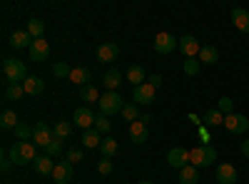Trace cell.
Returning a JSON list of instances; mask_svg holds the SVG:
<instances>
[{"mask_svg":"<svg viewBox=\"0 0 249 184\" xmlns=\"http://www.w3.org/2000/svg\"><path fill=\"white\" fill-rule=\"evenodd\" d=\"M137 184H155V182H150V179H142V182H137Z\"/></svg>","mask_w":249,"mask_h":184,"instance_id":"49","label":"cell"},{"mask_svg":"<svg viewBox=\"0 0 249 184\" xmlns=\"http://www.w3.org/2000/svg\"><path fill=\"white\" fill-rule=\"evenodd\" d=\"M199 139L204 142V145H210V130L207 127H199Z\"/></svg>","mask_w":249,"mask_h":184,"instance_id":"44","label":"cell"},{"mask_svg":"<svg viewBox=\"0 0 249 184\" xmlns=\"http://www.w3.org/2000/svg\"><path fill=\"white\" fill-rule=\"evenodd\" d=\"M18 125H20V119H18L15 110H5L3 115H0V127L3 130H15Z\"/></svg>","mask_w":249,"mask_h":184,"instance_id":"28","label":"cell"},{"mask_svg":"<svg viewBox=\"0 0 249 184\" xmlns=\"http://www.w3.org/2000/svg\"><path fill=\"white\" fill-rule=\"evenodd\" d=\"M177 43H179V40H175V35H170V33H157V35H155V52L170 55V52L177 48Z\"/></svg>","mask_w":249,"mask_h":184,"instance_id":"9","label":"cell"},{"mask_svg":"<svg viewBox=\"0 0 249 184\" xmlns=\"http://www.w3.org/2000/svg\"><path fill=\"white\" fill-rule=\"evenodd\" d=\"M197 182H199V174L195 165H187L184 169H179V184H197Z\"/></svg>","mask_w":249,"mask_h":184,"instance_id":"26","label":"cell"},{"mask_svg":"<svg viewBox=\"0 0 249 184\" xmlns=\"http://www.w3.org/2000/svg\"><path fill=\"white\" fill-rule=\"evenodd\" d=\"M124 119H127L130 122V125H132V122H137L140 119V110H137V105H135V102H124V107H122V112H120Z\"/></svg>","mask_w":249,"mask_h":184,"instance_id":"30","label":"cell"},{"mask_svg":"<svg viewBox=\"0 0 249 184\" xmlns=\"http://www.w3.org/2000/svg\"><path fill=\"white\" fill-rule=\"evenodd\" d=\"M0 167H3V172H8V169L13 167V162H10V157H8V154H3V165H0Z\"/></svg>","mask_w":249,"mask_h":184,"instance_id":"46","label":"cell"},{"mask_svg":"<svg viewBox=\"0 0 249 184\" xmlns=\"http://www.w3.org/2000/svg\"><path fill=\"white\" fill-rule=\"evenodd\" d=\"M217 182H219V184H234V182H237V169H234V165H227V162H222V165L217 167Z\"/></svg>","mask_w":249,"mask_h":184,"instance_id":"17","label":"cell"},{"mask_svg":"<svg viewBox=\"0 0 249 184\" xmlns=\"http://www.w3.org/2000/svg\"><path fill=\"white\" fill-rule=\"evenodd\" d=\"M150 119H152L150 112H142V115H140V122H142V125H150Z\"/></svg>","mask_w":249,"mask_h":184,"instance_id":"47","label":"cell"},{"mask_svg":"<svg viewBox=\"0 0 249 184\" xmlns=\"http://www.w3.org/2000/svg\"><path fill=\"white\" fill-rule=\"evenodd\" d=\"M28 33H30L33 40H40V37H43V33H45V23L40 17H30L28 20Z\"/></svg>","mask_w":249,"mask_h":184,"instance_id":"27","label":"cell"},{"mask_svg":"<svg viewBox=\"0 0 249 184\" xmlns=\"http://www.w3.org/2000/svg\"><path fill=\"white\" fill-rule=\"evenodd\" d=\"M68 159L72 162V165H77V162H82V159H85V154H82V150L72 147V150H68Z\"/></svg>","mask_w":249,"mask_h":184,"instance_id":"42","label":"cell"},{"mask_svg":"<svg viewBox=\"0 0 249 184\" xmlns=\"http://www.w3.org/2000/svg\"><path fill=\"white\" fill-rule=\"evenodd\" d=\"M167 165L172 167V169H184L187 165H190V150H184V147H172L170 152H167Z\"/></svg>","mask_w":249,"mask_h":184,"instance_id":"7","label":"cell"},{"mask_svg":"<svg viewBox=\"0 0 249 184\" xmlns=\"http://www.w3.org/2000/svg\"><path fill=\"white\" fill-rule=\"evenodd\" d=\"M70 72H72V67H70L68 63H62V60L53 65V75L60 77V80H70Z\"/></svg>","mask_w":249,"mask_h":184,"instance_id":"34","label":"cell"},{"mask_svg":"<svg viewBox=\"0 0 249 184\" xmlns=\"http://www.w3.org/2000/svg\"><path fill=\"white\" fill-rule=\"evenodd\" d=\"M33 165H35V172L37 174H53V169H55V162L48 154H37V159L33 162Z\"/></svg>","mask_w":249,"mask_h":184,"instance_id":"23","label":"cell"},{"mask_svg":"<svg viewBox=\"0 0 249 184\" xmlns=\"http://www.w3.org/2000/svg\"><path fill=\"white\" fill-rule=\"evenodd\" d=\"M132 102H135V105H152V102H155V87L150 83L132 87Z\"/></svg>","mask_w":249,"mask_h":184,"instance_id":"8","label":"cell"},{"mask_svg":"<svg viewBox=\"0 0 249 184\" xmlns=\"http://www.w3.org/2000/svg\"><path fill=\"white\" fill-rule=\"evenodd\" d=\"M147 83H150L155 90H160V87H162V75H157V72H155V75H150V77H147Z\"/></svg>","mask_w":249,"mask_h":184,"instance_id":"43","label":"cell"},{"mask_svg":"<svg viewBox=\"0 0 249 184\" xmlns=\"http://www.w3.org/2000/svg\"><path fill=\"white\" fill-rule=\"evenodd\" d=\"M97 107H100V115H107V117H110V115L122 112L124 102H122V97H120L117 92H107V95H102V97H100Z\"/></svg>","mask_w":249,"mask_h":184,"instance_id":"4","label":"cell"},{"mask_svg":"<svg viewBox=\"0 0 249 184\" xmlns=\"http://www.w3.org/2000/svg\"><path fill=\"white\" fill-rule=\"evenodd\" d=\"M82 145L85 147H100L102 145V137L97 130H85V134H82Z\"/></svg>","mask_w":249,"mask_h":184,"instance_id":"32","label":"cell"},{"mask_svg":"<svg viewBox=\"0 0 249 184\" xmlns=\"http://www.w3.org/2000/svg\"><path fill=\"white\" fill-rule=\"evenodd\" d=\"M127 80L132 83V87L144 85V80H147V75H144V67H142V65H130V67H127Z\"/></svg>","mask_w":249,"mask_h":184,"instance_id":"25","label":"cell"},{"mask_svg":"<svg viewBox=\"0 0 249 184\" xmlns=\"http://www.w3.org/2000/svg\"><path fill=\"white\" fill-rule=\"evenodd\" d=\"M100 90L95 85H88V87H80V100H85L88 105H95V102H100Z\"/></svg>","mask_w":249,"mask_h":184,"instance_id":"29","label":"cell"},{"mask_svg":"<svg viewBox=\"0 0 249 184\" xmlns=\"http://www.w3.org/2000/svg\"><path fill=\"white\" fill-rule=\"evenodd\" d=\"M217 110L227 117V115H234V102L230 100V97H219V102H217Z\"/></svg>","mask_w":249,"mask_h":184,"instance_id":"39","label":"cell"},{"mask_svg":"<svg viewBox=\"0 0 249 184\" xmlns=\"http://www.w3.org/2000/svg\"><path fill=\"white\" fill-rule=\"evenodd\" d=\"M53 179H55V184H68V182H72V162H70V159L57 162L55 169H53Z\"/></svg>","mask_w":249,"mask_h":184,"instance_id":"11","label":"cell"},{"mask_svg":"<svg viewBox=\"0 0 249 184\" xmlns=\"http://www.w3.org/2000/svg\"><path fill=\"white\" fill-rule=\"evenodd\" d=\"M97 172H100V174H105V177H107V174H112V159L102 157V159L97 162Z\"/></svg>","mask_w":249,"mask_h":184,"instance_id":"41","label":"cell"},{"mask_svg":"<svg viewBox=\"0 0 249 184\" xmlns=\"http://www.w3.org/2000/svg\"><path fill=\"white\" fill-rule=\"evenodd\" d=\"M224 127L230 130L232 134H244L247 130H249V119L244 117V115H227L224 117Z\"/></svg>","mask_w":249,"mask_h":184,"instance_id":"10","label":"cell"},{"mask_svg":"<svg viewBox=\"0 0 249 184\" xmlns=\"http://www.w3.org/2000/svg\"><path fill=\"white\" fill-rule=\"evenodd\" d=\"M100 150H102V157H112L115 152H117V139H112V137H105L102 139V145H100Z\"/></svg>","mask_w":249,"mask_h":184,"instance_id":"33","label":"cell"},{"mask_svg":"<svg viewBox=\"0 0 249 184\" xmlns=\"http://www.w3.org/2000/svg\"><path fill=\"white\" fill-rule=\"evenodd\" d=\"M147 137H150L147 125H142L140 119H137V122H132V125H130V139L135 142V145H144V142H147Z\"/></svg>","mask_w":249,"mask_h":184,"instance_id":"16","label":"cell"},{"mask_svg":"<svg viewBox=\"0 0 249 184\" xmlns=\"http://www.w3.org/2000/svg\"><path fill=\"white\" fill-rule=\"evenodd\" d=\"M184 72L187 75H190V77H195V75H199V70H202V63H199V60L197 57H190V60H184Z\"/></svg>","mask_w":249,"mask_h":184,"instance_id":"35","label":"cell"},{"mask_svg":"<svg viewBox=\"0 0 249 184\" xmlns=\"http://www.w3.org/2000/svg\"><path fill=\"white\" fill-rule=\"evenodd\" d=\"M23 90H25V95H40L45 90V80L37 77V75H28L25 83H23Z\"/></svg>","mask_w":249,"mask_h":184,"instance_id":"18","label":"cell"},{"mask_svg":"<svg viewBox=\"0 0 249 184\" xmlns=\"http://www.w3.org/2000/svg\"><path fill=\"white\" fill-rule=\"evenodd\" d=\"M102 85H105L110 92H117V87L122 85V75H120V70L115 67V70H107L105 75H102Z\"/></svg>","mask_w":249,"mask_h":184,"instance_id":"22","label":"cell"},{"mask_svg":"<svg viewBox=\"0 0 249 184\" xmlns=\"http://www.w3.org/2000/svg\"><path fill=\"white\" fill-rule=\"evenodd\" d=\"M33 139H35V147H48L50 142L55 139V134H53V127L48 125V122H37V125L33 127Z\"/></svg>","mask_w":249,"mask_h":184,"instance_id":"5","label":"cell"},{"mask_svg":"<svg viewBox=\"0 0 249 184\" xmlns=\"http://www.w3.org/2000/svg\"><path fill=\"white\" fill-rule=\"evenodd\" d=\"M219 125H224V115L217 110V107H212V110H207L204 112V117H202V127H219Z\"/></svg>","mask_w":249,"mask_h":184,"instance_id":"20","label":"cell"},{"mask_svg":"<svg viewBox=\"0 0 249 184\" xmlns=\"http://www.w3.org/2000/svg\"><path fill=\"white\" fill-rule=\"evenodd\" d=\"M190 122H192V125H197V127H202V117L197 112H190Z\"/></svg>","mask_w":249,"mask_h":184,"instance_id":"45","label":"cell"},{"mask_svg":"<svg viewBox=\"0 0 249 184\" xmlns=\"http://www.w3.org/2000/svg\"><path fill=\"white\" fill-rule=\"evenodd\" d=\"M75 127H82V130H92L95 127V115L90 107H77L75 110Z\"/></svg>","mask_w":249,"mask_h":184,"instance_id":"14","label":"cell"},{"mask_svg":"<svg viewBox=\"0 0 249 184\" xmlns=\"http://www.w3.org/2000/svg\"><path fill=\"white\" fill-rule=\"evenodd\" d=\"M25 95V90H23V85H20V83H15V85H8L5 87V100H20V97H23Z\"/></svg>","mask_w":249,"mask_h":184,"instance_id":"38","label":"cell"},{"mask_svg":"<svg viewBox=\"0 0 249 184\" xmlns=\"http://www.w3.org/2000/svg\"><path fill=\"white\" fill-rule=\"evenodd\" d=\"M8 157H10L13 165L25 167V165H30V162H35V159H37V152H35V145H33V142H20V139H18L15 145L10 147Z\"/></svg>","mask_w":249,"mask_h":184,"instance_id":"1","label":"cell"},{"mask_svg":"<svg viewBox=\"0 0 249 184\" xmlns=\"http://www.w3.org/2000/svg\"><path fill=\"white\" fill-rule=\"evenodd\" d=\"M97 60H100V63H115V60H117V55H120V45L117 43H102V45H97Z\"/></svg>","mask_w":249,"mask_h":184,"instance_id":"13","label":"cell"},{"mask_svg":"<svg viewBox=\"0 0 249 184\" xmlns=\"http://www.w3.org/2000/svg\"><path fill=\"white\" fill-rule=\"evenodd\" d=\"M217 159V150L212 145H202V147H195L190 150V165H195L197 169L202 167H212Z\"/></svg>","mask_w":249,"mask_h":184,"instance_id":"3","label":"cell"},{"mask_svg":"<svg viewBox=\"0 0 249 184\" xmlns=\"http://www.w3.org/2000/svg\"><path fill=\"white\" fill-rule=\"evenodd\" d=\"M110 127H112V122L107 119V115H97V117H95V130H97L100 134H107Z\"/></svg>","mask_w":249,"mask_h":184,"instance_id":"36","label":"cell"},{"mask_svg":"<svg viewBox=\"0 0 249 184\" xmlns=\"http://www.w3.org/2000/svg\"><path fill=\"white\" fill-rule=\"evenodd\" d=\"M177 50H179L187 60H190V57H199L202 45H199V40H197L195 35H182L179 43H177Z\"/></svg>","mask_w":249,"mask_h":184,"instance_id":"6","label":"cell"},{"mask_svg":"<svg viewBox=\"0 0 249 184\" xmlns=\"http://www.w3.org/2000/svg\"><path fill=\"white\" fill-rule=\"evenodd\" d=\"M60 152H62V142L60 139H53L50 145L45 147V154L48 157H60Z\"/></svg>","mask_w":249,"mask_h":184,"instance_id":"40","label":"cell"},{"mask_svg":"<svg viewBox=\"0 0 249 184\" xmlns=\"http://www.w3.org/2000/svg\"><path fill=\"white\" fill-rule=\"evenodd\" d=\"M232 23L239 33H249V10L244 8H234L232 10Z\"/></svg>","mask_w":249,"mask_h":184,"instance_id":"19","label":"cell"},{"mask_svg":"<svg viewBox=\"0 0 249 184\" xmlns=\"http://www.w3.org/2000/svg\"><path fill=\"white\" fill-rule=\"evenodd\" d=\"M242 154L249 159V139H242Z\"/></svg>","mask_w":249,"mask_h":184,"instance_id":"48","label":"cell"},{"mask_svg":"<svg viewBox=\"0 0 249 184\" xmlns=\"http://www.w3.org/2000/svg\"><path fill=\"white\" fill-rule=\"evenodd\" d=\"M30 60H35V63H45V60L50 57V45H48V40H33V45H30Z\"/></svg>","mask_w":249,"mask_h":184,"instance_id":"12","label":"cell"},{"mask_svg":"<svg viewBox=\"0 0 249 184\" xmlns=\"http://www.w3.org/2000/svg\"><path fill=\"white\" fill-rule=\"evenodd\" d=\"M199 63L202 65H214L217 60H219V52H217V48L214 45H202V50H199Z\"/></svg>","mask_w":249,"mask_h":184,"instance_id":"24","label":"cell"},{"mask_svg":"<svg viewBox=\"0 0 249 184\" xmlns=\"http://www.w3.org/2000/svg\"><path fill=\"white\" fill-rule=\"evenodd\" d=\"M8 43H10V48H13V50H25V48L30 50L33 37H30V33H28V30H15V33L10 35Z\"/></svg>","mask_w":249,"mask_h":184,"instance_id":"15","label":"cell"},{"mask_svg":"<svg viewBox=\"0 0 249 184\" xmlns=\"http://www.w3.org/2000/svg\"><path fill=\"white\" fill-rule=\"evenodd\" d=\"M53 134H55V139H68L70 134H72V125L70 122H57V125L53 127Z\"/></svg>","mask_w":249,"mask_h":184,"instance_id":"31","label":"cell"},{"mask_svg":"<svg viewBox=\"0 0 249 184\" xmlns=\"http://www.w3.org/2000/svg\"><path fill=\"white\" fill-rule=\"evenodd\" d=\"M3 77L8 80V85H15V83L23 85L25 77H28L25 63H23V60H18V57H5L3 60Z\"/></svg>","mask_w":249,"mask_h":184,"instance_id":"2","label":"cell"},{"mask_svg":"<svg viewBox=\"0 0 249 184\" xmlns=\"http://www.w3.org/2000/svg\"><path fill=\"white\" fill-rule=\"evenodd\" d=\"M15 137H18L20 142L33 139V127H30V125H25V122H20V125L15 127Z\"/></svg>","mask_w":249,"mask_h":184,"instance_id":"37","label":"cell"},{"mask_svg":"<svg viewBox=\"0 0 249 184\" xmlns=\"http://www.w3.org/2000/svg\"><path fill=\"white\" fill-rule=\"evenodd\" d=\"M90 80H92V72H90L88 67H72L70 83H75V85H80V87H88Z\"/></svg>","mask_w":249,"mask_h":184,"instance_id":"21","label":"cell"}]
</instances>
